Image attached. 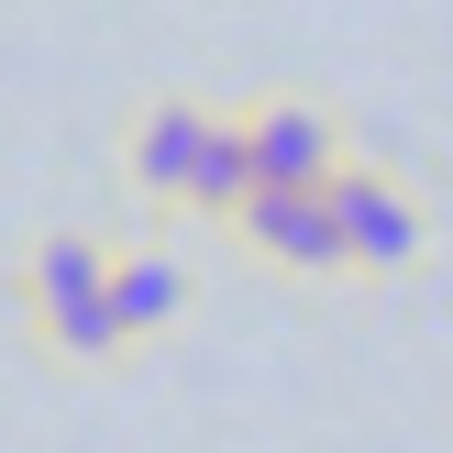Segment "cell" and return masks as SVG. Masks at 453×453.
I'll use <instances>...</instances> for the list:
<instances>
[{
    "instance_id": "7",
    "label": "cell",
    "mask_w": 453,
    "mask_h": 453,
    "mask_svg": "<svg viewBox=\"0 0 453 453\" xmlns=\"http://www.w3.org/2000/svg\"><path fill=\"white\" fill-rule=\"evenodd\" d=\"M255 188H265V177H255V133H243V111H211V144H199L188 211H199V221H233Z\"/></svg>"
},
{
    "instance_id": "2",
    "label": "cell",
    "mask_w": 453,
    "mask_h": 453,
    "mask_svg": "<svg viewBox=\"0 0 453 453\" xmlns=\"http://www.w3.org/2000/svg\"><path fill=\"white\" fill-rule=\"evenodd\" d=\"M332 211H343L354 277H410V265L432 255V211H420L388 166H343V177H332Z\"/></svg>"
},
{
    "instance_id": "6",
    "label": "cell",
    "mask_w": 453,
    "mask_h": 453,
    "mask_svg": "<svg viewBox=\"0 0 453 453\" xmlns=\"http://www.w3.org/2000/svg\"><path fill=\"white\" fill-rule=\"evenodd\" d=\"M111 310H122L133 343H166L177 321H188V265L155 255V243H133V255H111Z\"/></svg>"
},
{
    "instance_id": "5",
    "label": "cell",
    "mask_w": 453,
    "mask_h": 453,
    "mask_svg": "<svg viewBox=\"0 0 453 453\" xmlns=\"http://www.w3.org/2000/svg\"><path fill=\"white\" fill-rule=\"evenodd\" d=\"M243 133H255V177L265 188H332L354 166L343 155V122L321 100H243Z\"/></svg>"
},
{
    "instance_id": "1",
    "label": "cell",
    "mask_w": 453,
    "mask_h": 453,
    "mask_svg": "<svg viewBox=\"0 0 453 453\" xmlns=\"http://www.w3.org/2000/svg\"><path fill=\"white\" fill-rule=\"evenodd\" d=\"M22 332H34L56 365H122L133 332L111 310V243L88 233H44L22 255Z\"/></svg>"
},
{
    "instance_id": "3",
    "label": "cell",
    "mask_w": 453,
    "mask_h": 453,
    "mask_svg": "<svg viewBox=\"0 0 453 453\" xmlns=\"http://www.w3.org/2000/svg\"><path fill=\"white\" fill-rule=\"evenodd\" d=\"M233 233H243V255L288 265V277H354V255H343V211H332V188H255V199L233 211Z\"/></svg>"
},
{
    "instance_id": "4",
    "label": "cell",
    "mask_w": 453,
    "mask_h": 453,
    "mask_svg": "<svg viewBox=\"0 0 453 453\" xmlns=\"http://www.w3.org/2000/svg\"><path fill=\"white\" fill-rule=\"evenodd\" d=\"M199 144H211V100H144L122 133V177L144 211H188V177H199Z\"/></svg>"
}]
</instances>
